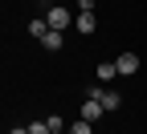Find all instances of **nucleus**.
<instances>
[{
  "label": "nucleus",
  "instance_id": "9",
  "mask_svg": "<svg viewBox=\"0 0 147 134\" xmlns=\"http://www.w3.org/2000/svg\"><path fill=\"white\" fill-rule=\"evenodd\" d=\"M45 122H49V130H53V134H65V130H69V126H65V122L57 118V114H49V118H45Z\"/></svg>",
  "mask_w": 147,
  "mask_h": 134
},
{
  "label": "nucleus",
  "instance_id": "8",
  "mask_svg": "<svg viewBox=\"0 0 147 134\" xmlns=\"http://www.w3.org/2000/svg\"><path fill=\"white\" fill-rule=\"evenodd\" d=\"M115 73H119V69H115V61H106V65H98V81H110V77H115Z\"/></svg>",
  "mask_w": 147,
  "mask_h": 134
},
{
  "label": "nucleus",
  "instance_id": "2",
  "mask_svg": "<svg viewBox=\"0 0 147 134\" xmlns=\"http://www.w3.org/2000/svg\"><path fill=\"white\" fill-rule=\"evenodd\" d=\"M69 21H74V16H69V8H61V4H57V8H49V12H45V25H49L53 33H61V29H65Z\"/></svg>",
  "mask_w": 147,
  "mask_h": 134
},
{
  "label": "nucleus",
  "instance_id": "4",
  "mask_svg": "<svg viewBox=\"0 0 147 134\" xmlns=\"http://www.w3.org/2000/svg\"><path fill=\"white\" fill-rule=\"evenodd\" d=\"M102 114H106V110H102L98 98H86V102H82V118H86V122H98Z\"/></svg>",
  "mask_w": 147,
  "mask_h": 134
},
{
  "label": "nucleus",
  "instance_id": "1",
  "mask_svg": "<svg viewBox=\"0 0 147 134\" xmlns=\"http://www.w3.org/2000/svg\"><path fill=\"white\" fill-rule=\"evenodd\" d=\"M86 98H98L106 114H110V110H119V102H123V98H119V93H115V89H106V85H94V89H90V93H86Z\"/></svg>",
  "mask_w": 147,
  "mask_h": 134
},
{
  "label": "nucleus",
  "instance_id": "5",
  "mask_svg": "<svg viewBox=\"0 0 147 134\" xmlns=\"http://www.w3.org/2000/svg\"><path fill=\"white\" fill-rule=\"evenodd\" d=\"M74 25H78V33H94V12H78V16H74Z\"/></svg>",
  "mask_w": 147,
  "mask_h": 134
},
{
  "label": "nucleus",
  "instance_id": "3",
  "mask_svg": "<svg viewBox=\"0 0 147 134\" xmlns=\"http://www.w3.org/2000/svg\"><path fill=\"white\" fill-rule=\"evenodd\" d=\"M115 69L123 73V77H131V73H139V57H135V53H123L119 61H115Z\"/></svg>",
  "mask_w": 147,
  "mask_h": 134
},
{
  "label": "nucleus",
  "instance_id": "6",
  "mask_svg": "<svg viewBox=\"0 0 147 134\" xmlns=\"http://www.w3.org/2000/svg\"><path fill=\"white\" fill-rule=\"evenodd\" d=\"M41 45H45L49 53H57V49H61V33H53V29H49V33L41 37Z\"/></svg>",
  "mask_w": 147,
  "mask_h": 134
},
{
  "label": "nucleus",
  "instance_id": "7",
  "mask_svg": "<svg viewBox=\"0 0 147 134\" xmlns=\"http://www.w3.org/2000/svg\"><path fill=\"white\" fill-rule=\"evenodd\" d=\"M29 33L37 37V41H41V37L49 33V25H45V16H37V21H29Z\"/></svg>",
  "mask_w": 147,
  "mask_h": 134
},
{
  "label": "nucleus",
  "instance_id": "10",
  "mask_svg": "<svg viewBox=\"0 0 147 134\" xmlns=\"http://www.w3.org/2000/svg\"><path fill=\"white\" fill-rule=\"evenodd\" d=\"M90 126H94V122H86V118H78V122H74L65 134H90Z\"/></svg>",
  "mask_w": 147,
  "mask_h": 134
}]
</instances>
